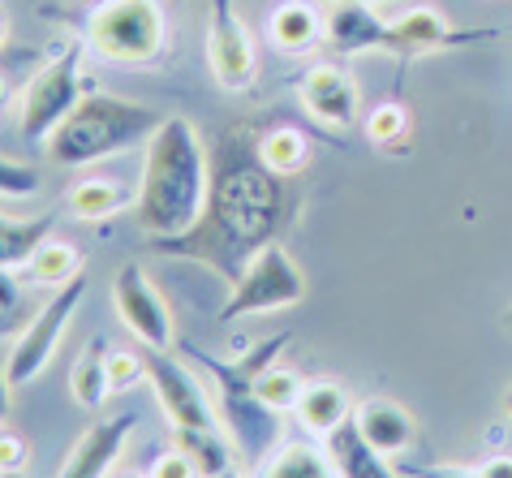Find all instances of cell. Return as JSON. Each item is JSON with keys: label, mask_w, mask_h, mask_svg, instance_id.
<instances>
[{"label": "cell", "mask_w": 512, "mask_h": 478, "mask_svg": "<svg viewBox=\"0 0 512 478\" xmlns=\"http://www.w3.org/2000/svg\"><path fill=\"white\" fill-rule=\"evenodd\" d=\"M31 461V448L18 431L0 427V474H22V466Z\"/></svg>", "instance_id": "32"}, {"label": "cell", "mask_w": 512, "mask_h": 478, "mask_svg": "<svg viewBox=\"0 0 512 478\" xmlns=\"http://www.w3.org/2000/svg\"><path fill=\"white\" fill-rule=\"evenodd\" d=\"M56 216H39V220H13L0 216V267H26L31 255L52 237Z\"/></svg>", "instance_id": "23"}, {"label": "cell", "mask_w": 512, "mask_h": 478, "mask_svg": "<svg viewBox=\"0 0 512 478\" xmlns=\"http://www.w3.org/2000/svg\"><path fill=\"white\" fill-rule=\"evenodd\" d=\"M65 203L78 220H112L117 212H125L130 194H125V186L112 177H82L78 186H69Z\"/></svg>", "instance_id": "22"}, {"label": "cell", "mask_w": 512, "mask_h": 478, "mask_svg": "<svg viewBox=\"0 0 512 478\" xmlns=\"http://www.w3.org/2000/svg\"><path fill=\"white\" fill-rule=\"evenodd\" d=\"M87 44L117 65H147L164 48L160 0H99L87 18Z\"/></svg>", "instance_id": "4"}, {"label": "cell", "mask_w": 512, "mask_h": 478, "mask_svg": "<svg viewBox=\"0 0 512 478\" xmlns=\"http://www.w3.org/2000/svg\"><path fill=\"white\" fill-rule=\"evenodd\" d=\"M259 156L280 177H302L310 164V138L293 125H276V130L259 134Z\"/></svg>", "instance_id": "24"}, {"label": "cell", "mask_w": 512, "mask_h": 478, "mask_svg": "<svg viewBox=\"0 0 512 478\" xmlns=\"http://www.w3.org/2000/svg\"><path fill=\"white\" fill-rule=\"evenodd\" d=\"M207 61L224 91L241 95L254 87V39H250V26L237 18L233 0H211Z\"/></svg>", "instance_id": "11"}, {"label": "cell", "mask_w": 512, "mask_h": 478, "mask_svg": "<svg viewBox=\"0 0 512 478\" xmlns=\"http://www.w3.org/2000/svg\"><path fill=\"white\" fill-rule=\"evenodd\" d=\"M327 5H379V0H327Z\"/></svg>", "instance_id": "38"}, {"label": "cell", "mask_w": 512, "mask_h": 478, "mask_svg": "<svg viewBox=\"0 0 512 478\" xmlns=\"http://www.w3.org/2000/svg\"><path fill=\"white\" fill-rule=\"evenodd\" d=\"M353 410H349V392L336 384V379H315V384L302 388V401H297V418H302L306 431L327 435L345 423Z\"/></svg>", "instance_id": "20"}, {"label": "cell", "mask_w": 512, "mask_h": 478, "mask_svg": "<svg viewBox=\"0 0 512 478\" xmlns=\"http://www.w3.org/2000/svg\"><path fill=\"white\" fill-rule=\"evenodd\" d=\"M142 354V371H147V384L160 401L164 418L173 423V431H203V427H216V410H211V397L207 388L198 384V375L181 362L177 354L168 349H155V345H138Z\"/></svg>", "instance_id": "8"}, {"label": "cell", "mask_w": 512, "mask_h": 478, "mask_svg": "<svg viewBox=\"0 0 512 478\" xmlns=\"http://www.w3.org/2000/svg\"><path fill=\"white\" fill-rule=\"evenodd\" d=\"M306 298V276L293 263V255L276 246H263L259 255L246 263L241 280L229 289V302L220 306V323H237L246 315H267V311H289Z\"/></svg>", "instance_id": "6"}, {"label": "cell", "mask_w": 512, "mask_h": 478, "mask_svg": "<svg viewBox=\"0 0 512 478\" xmlns=\"http://www.w3.org/2000/svg\"><path fill=\"white\" fill-rule=\"evenodd\" d=\"M504 323H508V328H512V306H508V311H504Z\"/></svg>", "instance_id": "42"}, {"label": "cell", "mask_w": 512, "mask_h": 478, "mask_svg": "<svg viewBox=\"0 0 512 478\" xmlns=\"http://www.w3.org/2000/svg\"><path fill=\"white\" fill-rule=\"evenodd\" d=\"M13 418V379H9V367L0 362V427Z\"/></svg>", "instance_id": "35"}, {"label": "cell", "mask_w": 512, "mask_h": 478, "mask_svg": "<svg viewBox=\"0 0 512 478\" xmlns=\"http://www.w3.org/2000/svg\"><path fill=\"white\" fill-rule=\"evenodd\" d=\"M177 448H186L190 461L198 466V474H203V478H224L229 470H237V453H233L229 435H220L216 427L177 431Z\"/></svg>", "instance_id": "25"}, {"label": "cell", "mask_w": 512, "mask_h": 478, "mask_svg": "<svg viewBox=\"0 0 512 478\" xmlns=\"http://www.w3.org/2000/svg\"><path fill=\"white\" fill-rule=\"evenodd\" d=\"M0 478H22V474H0Z\"/></svg>", "instance_id": "43"}, {"label": "cell", "mask_w": 512, "mask_h": 478, "mask_svg": "<svg viewBox=\"0 0 512 478\" xmlns=\"http://www.w3.org/2000/svg\"><path fill=\"white\" fill-rule=\"evenodd\" d=\"M297 207H302L297 177H280L263 164L259 134L250 125H229L211 143V186L203 216L177 237H155L151 250L164 259L203 263L233 289L246 263L293 229Z\"/></svg>", "instance_id": "1"}, {"label": "cell", "mask_w": 512, "mask_h": 478, "mask_svg": "<svg viewBox=\"0 0 512 478\" xmlns=\"http://www.w3.org/2000/svg\"><path fill=\"white\" fill-rule=\"evenodd\" d=\"M297 100H302V108L310 117L332 125V130L353 125L358 121V108H362L358 82H353V74L340 65H310L302 74V82H297Z\"/></svg>", "instance_id": "13"}, {"label": "cell", "mask_w": 512, "mask_h": 478, "mask_svg": "<svg viewBox=\"0 0 512 478\" xmlns=\"http://www.w3.org/2000/svg\"><path fill=\"white\" fill-rule=\"evenodd\" d=\"M108 349L104 336H95V341L82 349V358L74 362V371H69V397H74L82 410H104V401L112 397V384H108Z\"/></svg>", "instance_id": "19"}, {"label": "cell", "mask_w": 512, "mask_h": 478, "mask_svg": "<svg viewBox=\"0 0 512 478\" xmlns=\"http://www.w3.org/2000/svg\"><path fill=\"white\" fill-rule=\"evenodd\" d=\"M353 418H358L362 435L371 440L383 457H401L414 448L418 440V427H414V414L405 410V405H396L388 397H371L362 401L358 410H353Z\"/></svg>", "instance_id": "17"}, {"label": "cell", "mask_w": 512, "mask_h": 478, "mask_svg": "<svg viewBox=\"0 0 512 478\" xmlns=\"http://www.w3.org/2000/svg\"><path fill=\"white\" fill-rule=\"evenodd\" d=\"M263 478H340L327 448H315V444H289L284 453H276L267 461Z\"/></svg>", "instance_id": "26"}, {"label": "cell", "mask_w": 512, "mask_h": 478, "mask_svg": "<svg viewBox=\"0 0 512 478\" xmlns=\"http://www.w3.org/2000/svg\"><path fill=\"white\" fill-rule=\"evenodd\" d=\"M504 410H508V418H512V388L504 392Z\"/></svg>", "instance_id": "40"}, {"label": "cell", "mask_w": 512, "mask_h": 478, "mask_svg": "<svg viewBox=\"0 0 512 478\" xmlns=\"http://www.w3.org/2000/svg\"><path fill=\"white\" fill-rule=\"evenodd\" d=\"M323 448H327V457H332V466H336L340 478H401L392 470V461L362 435V427H358V418L353 414L336 431L323 435Z\"/></svg>", "instance_id": "16"}, {"label": "cell", "mask_w": 512, "mask_h": 478, "mask_svg": "<svg viewBox=\"0 0 512 478\" xmlns=\"http://www.w3.org/2000/svg\"><path fill=\"white\" fill-rule=\"evenodd\" d=\"M211 186V156L190 117H164L147 143V164L134 194V224L155 237H177L203 216Z\"/></svg>", "instance_id": "2"}, {"label": "cell", "mask_w": 512, "mask_h": 478, "mask_svg": "<svg viewBox=\"0 0 512 478\" xmlns=\"http://www.w3.org/2000/svg\"><path fill=\"white\" fill-rule=\"evenodd\" d=\"M302 388H306L302 379H297L293 371L276 367V362L259 375V384H254V392H259V397L272 405V410H280V414H284V410H297V401H302Z\"/></svg>", "instance_id": "28"}, {"label": "cell", "mask_w": 512, "mask_h": 478, "mask_svg": "<svg viewBox=\"0 0 512 478\" xmlns=\"http://www.w3.org/2000/svg\"><path fill=\"white\" fill-rule=\"evenodd\" d=\"M82 276V250L78 242H56V237H48L44 246L31 255V263H26V280L39 289H61L69 285V280Z\"/></svg>", "instance_id": "21"}, {"label": "cell", "mask_w": 512, "mask_h": 478, "mask_svg": "<svg viewBox=\"0 0 512 478\" xmlns=\"http://www.w3.org/2000/svg\"><path fill=\"white\" fill-rule=\"evenodd\" d=\"M9 104H13V87H9V78H0V117H5Z\"/></svg>", "instance_id": "37"}, {"label": "cell", "mask_w": 512, "mask_h": 478, "mask_svg": "<svg viewBox=\"0 0 512 478\" xmlns=\"http://www.w3.org/2000/svg\"><path fill=\"white\" fill-rule=\"evenodd\" d=\"M267 39L280 52H310L315 44H323V18L310 0H284L280 9H272L267 18Z\"/></svg>", "instance_id": "18"}, {"label": "cell", "mask_w": 512, "mask_h": 478, "mask_svg": "<svg viewBox=\"0 0 512 478\" xmlns=\"http://www.w3.org/2000/svg\"><path fill=\"white\" fill-rule=\"evenodd\" d=\"M366 138H371L375 147H401L409 138V112H405V104H379V108H371V117H366Z\"/></svg>", "instance_id": "27"}, {"label": "cell", "mask_w": 512, "mask_h": 478, "mask_svg": "<svg viewBox=\"0 0 512 478\" xmlns=\"http://www.w3.org/2000/svg\"><path fill=\"white\" fill-rule=\"evenodd\" d=\"M405 478H482V470H461V466H401Z\"/></svg>", "instance_id": "34"}, {"label": "cell", "mask_w": 512, "mask_h": 478, "mask_svg": "<svg viewBox=\"0 0 512 478\" xmlns=\"http://www.w3.org/2000/svg\"><path fill=\"white\" fill-rule=\"evenodd\" d=\"M26 319L31 315H26V298H22L18 276H13V267H0V336L22 328Z\"/></svg>", "instance_id": "30"}, {"label": "cell", "mask_w": 512, "mask_h": 478, "mask_svg": "<svg viewBox=\"0 0 512 478\" xmlns=\"http://www.w3.org/2000/svg\"><path fill=\"white\" fill-rule=\"evenodd\" d=\"M87 289H91V285H87V276L69 280V285L52 289V298L39 306V311H31V319L22 323L18 341H13L9 358H5L13 388H26L31 379H39V375L48 371V362H52V354H56V345H61V336H65V328H69V319L78 315L82 298H87Z\"/></svg>", "instance_id": "7"}, {"label": "cell", "mask_w": 512, "mask_h": 478, "mask_svg": "<svg viewBox=\"0 0 512 478\" xmlns=\"http://www.w3.org/2000/svg\"><path fill=\"white\" fill-rule=\"evenodd\" d=\"M224 478H246V470H229V474H224Z\"/></svg>", "instance_id": "41"}, {"label": "cell", "mask_w": 512, "mask_h": 478, "mask_svg": "<svg viewBox=\"0 0 512 478\" xmlns=\"http://www.w3.org/2000/svg\"><path fill=\"white\" fill-rule=\"evenodd\" d=\"M31 194H39V173L35 168L0 156V199H31Z\"/></svg>", "instance_id": "31"}, {"label": "cell", "mask_w": 512, "mask_h": 478, "mask_svg": "<svg viewBox=\"0 0 512 478\" xmlns=\"http://www.w3.org/2000/svg\"><path fill=\"white\" fill-rule=\"evenodd\" d=\"M5 44H9V22L0 18V48H5Z\"/></svg>", "instance_id": "39"}, {"label": "cell", "mask_w": 512, "mask_h": 478, "mask_svg": "<svg viewBox=\"0 0 512 478\" xmlns=\"http://www.w3.org/2000/svg\"><path fill=\"white\" fill-rule=\"evenodd\" d=\"M323 44L336 56L388 52V22L371 5H332L323 18Z\"/></svg>", "instance_id": "15"}, {"label": "cell", "mask_w": 512, "mask_h": 478, "mask_svg": "<svg viewBox=\"0 0 512 478\" xmlns=\"http://www.w3.org/2000/svg\"><path fill=\"white\" fill-rule=\"evenodd\" d=\"M500 31H457L444 13L431 9V5H414L405 9L401 18L388 22V52L401 56V61H414V56L426 52H448V48H465V44H478V39H491Z\"/></svg>", "instance_id": "12"}, {"label": "cell", "mask_w": 512, "mask_h": 478, "mask_svg": "<svg viewBox=\"0 0 512 478\" xmlns=\"http://www.w3.org/2000/svg\"><path fill=\"white\" fill-rule=\"evenodd\" d=\"M138 427V414H112V418H99L91 431H82V440L69 448L65 466L56 478H108V470L121 461L125 444Z\"/></svg>", "instance_id": "14"}, {"label": "cell", "mask_w": 512, "mask_h": 478, "mask_svg": "<svg viewBox=\"0 0 512 478\" xmlns=\"http://www.w3.org/2000/svg\"><path fill=\"white\" fill-rule=\"evenodd\" d=\"M482 478H512V457L508 453H495V457H487L482 461Z\"/></svg>", "instance_id": "36"}, {"label": "cell", "mask_w": 512, "mask_h": 478, "mask_svg": "<svg viewBox=\"0 0 512 478\" xmlns=\"http://www.w3.org/2000/svg\"><path fill=\"white\" fill-rule=\"evenodd\" d=\"M112 306H117L121 323L134 332L138 345H155V349H173L177 345V328H173V311H168L164 293L151 285V276L138 263H125L117 280H112Z\"/></svg>", "instance_id": "10"}, {"label": "cell", "mask_w": 512, "mask_h": 478, "mask_svg": "<svg viewBox=\"0 0 512 478\" xmlns=\"http://www.w3.org/2000/svg\"><path fill=\"white\" fill-rule=\"evenodd\" d=\"M216 418L241 470H263L280 444V410H272L259 392H216Z\"/></svg>", "instance_id": "9"}, {"label": "cell", "mask_w": 512, "mask_h": 478, "mask_svg": "<svg viewBox=\"0 0 512 478\" xmlns=\"http://www.w3.org/2000/svg\"><path fill=\"white\" fill-rule=\"evenodd\" d=\"M142 379H147V371H142V354H138V349L112 345L108 349V384H112V392H130V388L142 384Z\"/></svg>", "instance_id": "29"}, {"label": "cell", "mask_w": 512, "mask_h": 478, "mask_svg": "<svg viewBox=\"0 0 512 478\" xmlns=\"http://www.w3.org/2000/svg\"><path fill=\"white\" fill-rule=\"evenodd\" d=\"M147 478H203V474H198V466L190 461L186 448H173V453H160V457H155V466H151Z\"/></svg>", "instance_id": "33"}, {"label": "cell", "mask_w": 512, "mask_h": 478, "mask_svg": "<svg viewBox=\"0 0 512 478\" xmlns=\"http://www.w3.org/2000/svg\"><path fill=\"white\" fill-rule=\"evenodd\" d=\"M160 125H164L160 108L121 100V95L87 91L78 100V108L52 130L44 151L61 168H87L108 156H125L134 147H147Z\"/></svg>", "instance_id": "3"}, {"label": "cell", "mask_w": 512, "mask_h": 478, "mask_svg": "<svg viewBox=\"0 0 512 478\" xmlns=\"http://www.w3.org/2000/svg\"><path fill=\"white\" fill-rule=\"evenodd\" d=\"M82 95H87V82H82V44L69 39V44L52 48L48 65L31 78V87L22 95V143L44 147L56 125L78 108Z\"/></svg>", "instance_id": "5"}]
</instances>
